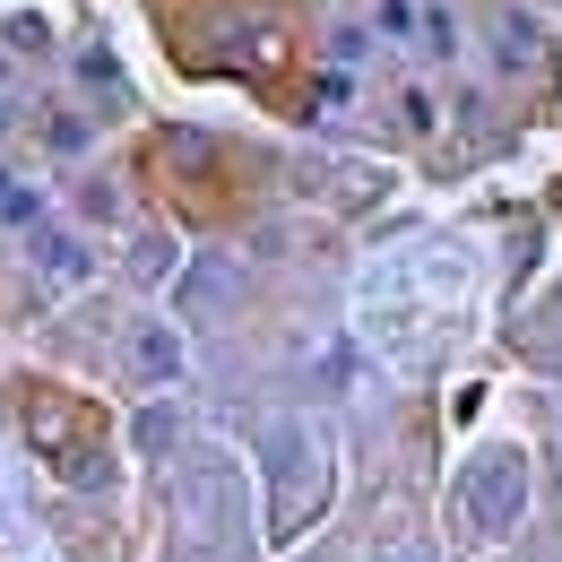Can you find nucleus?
Returning a JSON list of instances; mask_svg holds the SVG:
<instances>
[{"mask_svg": "<svg viewBox=\"0 0 562 562\" xmlns=\"http://www.w3.org/2000/svg\"><path fill=\"white\" fill-rule=\"evenodd\" d=\"M35 260H44V278H53V285H78V278H87V251H78L70 234H44V243H35Z\"/></svg>", "mask_w": 562, "mask_h": 562, "instance_id": "423d86ee", "label": "nucleus"}, {"mask_svg": "<svg viewBox=\"0 0 562 562\" xmlns=\"http://www.w3.org/2000/svg\"><path fill=\"white\" fill-rule=\"evenodd\" d=\"M321 502H329V450H321V432L303 416H278L269 424V528L278 537L312 528Z\"/></svg>", "mask_w": 562, "mask_h": 562, "instance_id": "7ed1b4c3", "label": "nucleus"}, {"mask_svg": "<svg viewBox=\"0 0 562 562\" xmlns=\"http://www.w3.org/2000/svg\"><path fill=\"white\" fill-rule=\"evenodd\" d=\"M18 424L35 432V450H44L53 476H70V485H95V476H104L113 424H104V407H87L78 390H61V381H18Z\"/></svg>", "mask_w": 562, "mask_h": 562, "instance_id": "f257e3e1", "label": "nucleus"}, {"mask_svg": "<svg viewBox=\"0 0 562 562\" xmlns=\"http://www.w3.org/2000/svg\"><path fill=\"white\" fill-rule=\"evenodd\" d=\"M528 519V450H485L459 468V493H450V537L468 554H493L510 546V528Z\"/></svg>", "mask_w": 562, "mask_h": 562, "instance_id": "f03ea898", "label": "nucleus"}, {"mask_svg": "<svg viewBox=\"0 0 562 562\" xmlns=\"http://www.w3.org/2000/svg\"><path fill=\"white\" fill-rule=\"evenodd\" d=\"M537 61V26L528 18H502V70H528Z\"/></svg>", "mask_w": 562, "mask_h": 562, "instance_id": "0eeeda50", "label": "nucleus"}, {"mask_svg": "<svg viewBox=\"0 0 562 562\" xmlns=\"http://www.w3.org/2000/svg\"><path fill=\"white\" fill-rule=\"evenodd\" d=\"M182 528H191V554L216 562L225 554V537H234V476L200 459V468H182Z\"/></svg>", "mask_w": 562, "mask_h": 562, "instance_id": "20e7f679", "label": "nucleus"}, {"mask_svg": "<svg viewBox=\"0 0 562 562\" xmlns=\"http://www.w3.org/2000/svg\"><path fill=\"white\" fill-rule=\"evenodd\" d=\"M139 441H147V450H165V441H173V416H165V407H156V416H139Z\"/></svg>", "mask_w": 562, "mask_h": 562, "instance_id": "6e6552de", "label": "nucleus"}, {"mask_svg": "<svg viewBox=\"0 0 562 562\" xmlns=\"http://www.w3.org/2000/svg\"><path fill=\"white\" fill-rule=\"evenodd\" d=\"M131 381H147V390L182 381V338H173L165 321H139V329H131Z\"/></svg>", "mask_w": 562, "mask_h": 562, "instance_id": "39448f33", "label": "nucleus"}]
</instances>
